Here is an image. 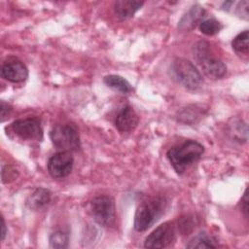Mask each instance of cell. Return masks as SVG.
<instances>
[{"instance_id":"cell-1","label":"cell","mask_w":249,"mask_h":249,"mask_svg":"<svg viewBox=\"0 0 249 249\" xmlns=\"http://www.w3.org/2000/svg\"><path fill=\"white\" fill-rule=\"evenodd\" d=\"M204 152L202 144L196 140H187L167 151V159L178 174H183L194 162L198 160Z\"/></svg>"},{"instance_id":"cell-2","label":"cell","mask_w":249,"mask_h":249,"mask_svg":"<svg viewBox=\"0 0 249 249\" xmlns=\"http://www.w3.org/2000/svg\"><path fill=\"white\" fill-rule=\"evenodd\" d=\"M167 201L163 197H151L142 201L134 216V229L144 231L154 225L166 209Z\"/></svg>"},{"instance_id":"cell-3","label":"cell","mask_w":249,"mask_h":249,"mask_svg":"<svg viewBox=\"0 0 249 249\" xmlns=\"http://www.w3.org/2000/svg\"><path fill=\"white\" fill-rule=\"evenodd\" d=\"M193 54L203 73L209 79L218 80L226 75L227 66L221 59L211 55L210 46L207 42L200 41L194 45Z\"/></svg>"},{"instance_id":"cell-4","label":"cell","mask_w":249,"mask_h":249,"mask_svg":"<svg viewBox=\"0 0 249 249\" xmlns=\"http://www.w3.org/2000/svg\"><path fill=\"white\" fill-rule=\"evenodd\" d=\"M53 146L59 151L75 152L81 148V141L76 124L72 123L55 124L50 132Z\"/></svg>"},{"instance_id":"cell-5","label":"cell","mask_w":249,"mask_h":249,"mask_svg":"<svg viewBox=\"0 0 249 249\" xmlns=\"http://www.w3.org/2000/svg\"><path fill=\"white\" fill-rule=\"evenodd\" d=\"M174 78L189 89H198L203 85V78L196 67L188 59L177 58L171 65Z\"/></svg>"},{"instance_id":"cell-6","label":"cell","mask_w":249,"mask_h":249,"mask_svg":"<svg viewBox=\"0 0 249 249\" xmlns=\"http://www.w3.org/2000/svg\"><path fill=\"white\" fill-rule=\"evenodd\" d=\"M93 220L104 227L112 226L116 220V206L114 198L110 196L102 195L94 197L89 206Z\"/></svg>"},{"instance_id":"cell-7","label":"cell","mask_w":249,"mask_h":249,"mask_svg":"<svg viewBox=\"0 0 249 249\" xmlns=\"http://www.w3.org/2000/svg\"><path fill=\"white\" fill-rule=\"evenodd\" d=\"M176 230L173 222H165L156 228L145 239L144 247L152 249L165 248L175 240Z\"/></svg>"},{"instance_id":"cell-8","label":"cell","mask_w":249,"mask_h":249,"mask_svg":"<svg viewBox=\"0 0 249 249\" xmlns=\"http://www.w3.org/2000/svg\"><path fill=\"white\" fill-rule=\"evenodd\" d=\"M13 132L23 140H37L43 138V129L40 122L36 118L19 119L11 124Z\"/></svg>"},{"instance_id":"cell-9","label":"cell","mask_w":249,"mask_h":249,"mask_svg":"<svg viewBox=\"0 0 249 249\" xmlns=\"http://www.w3.org/2000/svg\"><path fill=\"white\" fill-rule=\"evenodd\" d=\"M73 163L74 160L70 152L59 151L49 159L48 171L53 178H64L71 173Z\"/></svg>"},{"instance_id":"cell-10","label":"cell","mask_w":249,"mask_h":249,"mask_svg":"<svg viewBox=\"0 0 249 249\" xmlns=\"http://www.w3.org/2000/svg\"><path fill=\"white\" fill-rule=\"evenodd\" d=\"M139 123V117L130 106L123 107L117 114L115 125L120 132L133 131Z\"/></svg>"},{"instance_id":"cell-11","label":"cell","mask_w":249,"mask_h":249,"mask_svg":"<svg viewBox=\"0 0 249 249\" xmlns=\"http://www.w3.org/2000/svg\"><path fill=\"white\" fill-rule=\"evenodd\" d=\"M1 77L12 83H20L28 77V70L21 61L13 60L2 65Z\"/></svg>"},{"instance_id":"cell-12","label":"cell","mask_w":249,"mask_h":249,"mask_svg":"<svg viewBox=\"0 0 249 249\" xmlns=\"http://www.w3.org/2000/svg\"><path fill=\"white\" fill-rule=\"evenodd\" d=\"M205 15V10L200 5H194L190 10L181 18L178 22V28L180 30H191L197 23H200Z\"/></svg>"},{"instance_id":"cell-13","label":"cell","mask_w":249,"mask_h":249,"mask_svg":"<svg viewBox=\"0 0 249 249\" xmlns=\"http://www.w3.org/2000/svg\"><path fill=\"white\" fill-rule=\"evenodd\" d=\"M144 5L143 1L138 0H119L114 4V11L121 19H127Z\"/></svg>"},{"instance_id":"cell-14","label":"cell","mask_w":249,"mask_h":249,"mask_svg":"<svg viewBox=\"0 0 249 249\" xmlns=\"http://www.w3.org/2000/svg\"><path fill=\"white\" fill-rule=\"evenodd\" d=\"M51 196L52 193L48 189L42 187L37 188L27 197L26 205L33 210L41 209L50 203Z\"/></svg>"},{"instance_id":"cell-15","label":"cell","mask_w":249,"mask_h":249,"mask_svg":"<svg viewBox=\"0 0 249 249\" xmlns=\"http://www.w3.org/2000/svg\"><path fill=\"white\" fill-rule=\"evenodd\" d=\"M103 81L107 87L119 92L128 93L132 90V87L128 81L120 75H107L104 77Z\"/></svg>"},{"instance_id":"cell-16","label":"cell","mask_w":249,"mask_h":249,"mask_svg":"<svg viewBox=\"0 0 249 249\" xmlns=\"http://www.w3.org/2000/svg\"><path fill=\"white\" fill-rule=\"evenodd\" d=\"M217 246L216 239L205 231L196 234L186 245L187 248H215Z\"/></svg>"},{"instance_id":"cell-17","label":"cell","mask_w":249,"mask_h":249,"mask_svg":"<svg viewBox=\"0 0 249 249\" xmlns=\"http://www.w3.org/2000/svg\"><path fill=\"white\" fill-rule=\"evenodd\" d=\"M232 49L238 54L247 55L249 53V33L248 30H244L243 32L236 35L231 42Z\"/></svg>"},{"instance_id":"cell-18","label":"cell","mask_w":249,"mask_h":249,"mask_svg":"<svg viewBox=\"0 0 249 249\" xmlns=\"http://www.w3.org/2000/svg\"><path fill=\"white\" fill-rule=\"evenodd\" d=\"M223 25L215 18H208L199 23V30L201 33L207 36H213L220 32Z\"/></svg>"},{"instance_id":"cell-19","label":"cell","mask_w":249,"mask_h":249,"mask_svg":"<svg viewBox=\"0 0 249 249\" xmlns=\"http://www.w3.org/2000/svg\"><path fill=\"white\" fill-rule=\"evenodd\" d=\"M49 241L52 248H66L69 242V235L63 231H55L50 235Z\"/></svg>"},{"instance_id":"cell-20","label":"cell","mask_w":249,"mask_h":249,"mask_svg":"<svg viewBox=\"0 0 249 249\" xmlns=\"http://www.w3.org/2000/svg\"><path fill=\"white\" fill-rule=\"evenodd\" d=\"M179 120L181 122L187 123V124H191L196 122V118H200V113L198 112V110L196 107L193 108H184L180 113H179Z\"/></svg>"},{"instance_id":"cell-21","label":"cell","mask_w":249,"mask_h":249,"mask_svg":"<svg viewBox=\"0 0 249 249\" xmlns=\"http://www.w3.org/2000/svg\"><path fill=\"white\" fill-rule=\"evenodd\" d=\"M248 1L244 0L241 2H238L235 7V15H237L239 18H242L244 19H248Z\"/></svg>"},{"instance_id":"cell-22","label":"cell","mask_w":249,"mask_h":249,"mask_svg":"<svg viewBox=\"0 0 249 249\" xmlns=\"http://www.w3.org/2000/svg\"><path fill=\"white\" fill-rule=\"evenodd\" d=\"M11 112H12V107L8 103H5L2 100L1 101V122H4L5 119L8 118Z\"/></svg>"},{"instance_id":"cell-23","label":"cell","mask_w":249,"mask_h":249,"mask_svg":"<svg viewBox=\"0 0 249 249\" xmlns=\"http://www.w3.org/2000/svg\"><path fill=\"white\" fill-rule=\"evenodd\" d=\"M241 208L243 210V212L245 213V215L247 216L248 214V196H247V190L245 191L243 197L241 199Z\"/></svg>"},{"instance_id":"cell-24","label":"cell","mask_w":249,"mask_h":249,"mask_svg":"<svg viewBox=\"0 0 249 249\" xmlns=\"http://www.w3.org/2000/svg\"><path fill=\"white\" fill-rule=\"evenodd\" d=\"M1 240L3 241L5 239V236L7 234V227H6V223L4 218H2V226H1Z\"/></svg>"}]
</instances>
